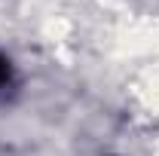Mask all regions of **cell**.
Listing matches in <instances>:
<instances>
[{
    "instance_id": "1",
    "label": "cell",
    "mask_w": 159,
    "mask_h": 156,
    "mask_svg": "<svg viewBox=\"0 0 159 156\" xmlns=\"http://www.w3.org/2000/svg\"><path fill=\"white\" fill-rule=\"evenodd\" d=\"M9 77H12V67H9V61L0 55V89H3V86L9 83Z\"/></svg>"
}]
</instances>
